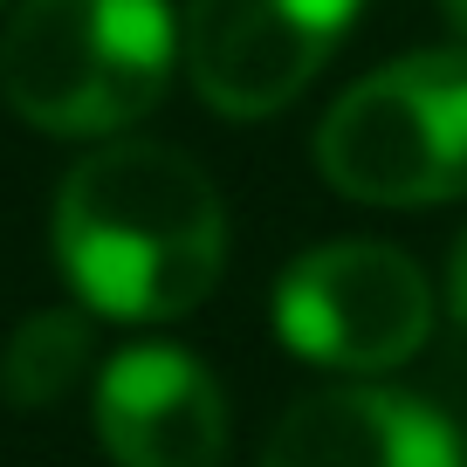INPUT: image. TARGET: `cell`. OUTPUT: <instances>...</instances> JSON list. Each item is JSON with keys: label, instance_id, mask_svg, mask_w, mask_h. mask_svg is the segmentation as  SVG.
<instances>
[{"label": "cell", "instance_id": "cell-6", "mask_svg": "<svg viewBox=\"0 0 467 467\" xmlns=\"http://www.w3.org/2000/svg\"><path fill=\"white\" fill-rule=\"evenodd\" d=\"M97 433L117 467H220L227 392L179 344H131L97 371Z\"/></svg>", "mask_w": 467, "mask_h": 467}, {"label": "cell", "instance_id": "cell-1", "mask_svg": "<svg viewBox=\"0 0 467 467\" xmlns=\"http://www.w3.org/2000/svg\"><path fill=\"white\" fill-rule=\"evenodd\" d=\"M56 262L89 317L172 323L213 296L227 262V206L186 151L117 138L62 179Z\"/></svg>", "mask_w": 467, "mask_h": 467}, {"label": "cell", "instance_id": "cell-8", "mask_svg": "<svg viewBox=\"0 0 467 467\" xmlns=\"http://www.w3.org/2000/svg\"><path fill=\"white\" fill-rule=\"evenodd\" d=\"M89 365V323L76 309H35L0 350V399L7 406H56L76 392Z\"/></svg>", "mask_w": 467, "mask_h": 467}, {"label": "cell", "instance_id": "cell-2", "mask_svg": "<svg viewBox=\"0 0 467 467\" xmlns=\"http://www.w3.org/2000/svg\"><path fill=\"white\" fill-rule=\"evenodd\" d=\"M179 69L165 0H21L0 28V97L48 138H110L159 110Z\"/></svg>", "mask_w": 467, "mask_h": 467}, {"label": "cell", "instance_id": "cell-5", "mask_svg": "<svg viewBox=\"0 0 467 467\" xmlns=\"http://www.w3.org/2000/svg\"><path fill=\"white\" fill-rule=\"evenodd\" d=\"M365 0H186L179 56L220 117H275L323 76Z\"/></svg>", "mask_w": 467, "mask_h": 467}, {"label": "cell", "instance_id": "cell-11", "mask_svg": "<svg viewBox=\"0 0 467 467\" xmlns=\"http://www.w3.org/2000/svg\"><path fill=\"white\" fill-rule=\"evenodd\" d=\"M0 7H7V0H0Z\"/></svg>", "mask_w": 467, "mask_h": 467}, {"label": "cell", "instance_id": "cell-4", "mask_svg": "<svg viewBox=\"0 0 467 467\" xmlns=\"http://www.w3.org/2000/svg\"><path fill=\"white\" fill-rule=\"evenodd\" d=\"M433 330L420 262L385 241H323L275 282V337L323 371H392Z\"/></svg>", "mask_w": 467, "mask_h": 467}, {"label": "cell", "instance_id": "cell-7", "mask_svg": "<svg viewBox=\"0 0 467 467\" xmlns=\"http://www.w3.org/2000/svg\"><path fill=\"white\" fill-rule=\"evenodd\" d=\"M262 467H467L440 406L392 385H330L282 412Z\"/></svg>", "mask_w": 467, "mask_h": 467}, {"label": "cell", "instance_id": "cell-3", "mask_svg": "<svg viewBox=\"0 0 467 467\" xmlns=\"http://www.w3.org/2000/svg\"><path fill=\"white\" fill-rule=\"evenodd\" d=\"M317 165L344 200L440 206L467 192V42L420 48L350 83L317 124Z\"/></svg>", "mask_w": 467, "mask_h": 467}, {"label": "cell", "instance_id": "cell-10", "mask_svg": "<svg viewBox=\"0 0 467 467\" xmlns=\"http://www.w3.org/2000/svg\"><path fill=\"white\" fill-rule=\"evenodd\" d=\"M440 15H447V28L467 42V0H440Z\"/></svg>", "mask_w": 467, "mask_h": 467}, {"label": "cell", "instance_id": "cell-9", "mask_svg": "<svg viewBox=\"0 0 467 467\" xmlns=\"http://www.w3.org/2000/svg\"><path fill=\"white\" fill-rule=\"evenodd\" d=\"M447 296H453V317L467 323V227L461 241H453V268H447Z\"/></svg>", "mask_w": 467, "mask_h": 467}]
</instances>
